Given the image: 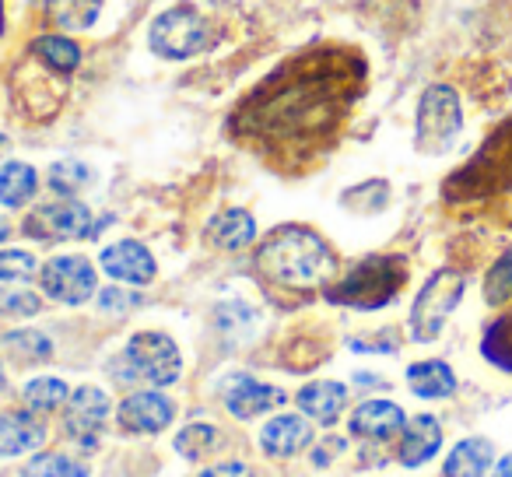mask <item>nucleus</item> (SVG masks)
<instances>
[{
  "mask_svg": "<svg viewBox=\"0 0 512 477\" xmlns=\"http://www.w3.org/2000/svg\"><path fill=\"white\" fill-rule=\"evenodd\" d=\"M88 179H92V176H88V169L81 162H57L50 169V186L57 193H67V197H71V193H78Z\"/></svg>",
  "mask_w": 512,
  "mask_h": 477,
  "instance_id": "obj_33",
  "label": "nucleus"
},
{
  "mask_svg": "<svg viewBox=\"0 0 512 477\" xmlns=\"http://www.w3.org/2000/svg\"><path fill=\"white\" fill-rule=\"evenodd\" d=\"M463 288H467V278L460 271H435L432 278L425 281V288L418 292L411 309V334L414 341L428 344L439 337V330L446 327L449 313L460 306Z\"/></svg>",
  "mask_w": 512,
  "mask_h": 477,
  "instance_id": "obj_7",
  "label": "nucleus"
},
{
  "mask_svg": "<svg viewBox=\"0 0 512 477\" xmlns=\"http://www.w3.org/2000/svg\"><path fill=\"white\" fill-rule=\"evenodd\" d=\"M148 43H151V50L165 60H190L211 50V46L218 43V36H214L211 22H207L197 8L176 4V8L162 11V15L151 22Z\"/></svg>",
  "mask_w": 512,
  "mask_h": 477,
  "instance_id": "obj_5",
  "label": "nucleus"
},
{
  "mask_svg": "<svg viewBox=\"0 0 512 477\" xmlns=\"http://www.w3.org/2000/svg\"><path fill=\"white\" fill-rule=\"evenodd\" d=\"M281 404H285V393H281L278 386L253 383V379H239V383L225 393V407L235 418H256V414H264Z\"/></svg>",
  "mask_w": 512,
  "mask_h": 477,
  "instance_id": "obj_17",
  "label": "nucleus"
},
{
  "mask_svg": "<svg viewBox=\"0 0 512 477\" xmlns=\"http://www.w3.org/2000/svg\"><path fill=\"white\" fill-rule=\"evenodd\" d=\"M4 151H8V137L0 134V155H4Z\"/></svg>",
  "mask_w": 512,
  "mask_h": 477,
  "instance_id": "obj_39",
  "label": "nucleus"
},
{
  "mask_svg": "<svg viewBox=\"0 0 512 477\" xmlns=\"http://www.w3.org/2000/svg\"><path fill=\"white\" fill-rule=\"evenodd\" d=\"M64 400H67L64 379H32V383L25 386V404H29L32 411H57Z\"/></svg>",
  "mask_w": 512,
  "mask_h": 477,
  "instance_id": "obj_29",
  "label": "nucleus"
},
{
  "mask_svg": "<svg viewBox=\"0 0 512 477\" xmlns=\"http://www.w3.org/2000/svg\"><path fill=\"white\" fill-rule=\"evenodd\" d=\"M130 362V369H134V376L148 379V383L155 386H169L176 383L179 376V348L172 344V337L165 334H137L130 337L127 344V355H123Z\"/></svg>",
  "mask_w": 512,
  "mask_h": 477,
  "instance_id": "obj_8",
  "label": "nucleus"
},
{
  "mask_svg": "<svg viewBox=\"0 0 512 477\" xmlns=\"http://www.w3.org/2000/svg\"><path fill=\"white\" fill-rule=\"evenodd\" d=\"M25 232L36 239H78V235L92 232V211L81 200H53V204L32 211Z\"/></svg>",
  "mask_w": 512,
  "mask_h": 477,
  "instance_id": "obj_10",
  "label": "nucleus"
},
{
  "mask_svg": "<svg viewBox=\"0 0 512 477\" xmlns=\"http://www.w3.org/2000/svg\"><path fill=\"white\" fill-rule=\"evenodd\" d=\"M39 271L36 257L25 250H4L0 253V278L4 281H29Z\"/></svg>",
  "mask_w": 512,
  "mask_h": 477,
  "instance_id": "obj_34",
  "label": "nucleus"
},
{
  "mask_svg": "<svg viewBox=\"0 0 512 477\" xmlns=\"http://www.w3.org/2000/svg\"><path fill=\"white\" fill-rule=\"evenodd\" d=\"M362 78V60L348 53H309L271 74L260 92L242 106L239 120L246 123V134L267 144L316 141V137H327L348 113Z\"/></svg>",
  "mask_w": 512,
  "mask_h": 477,
  "instance_id": "obj_1",
  "label": "nucleus"
},
{
  "mask_svg": "<svg viewBox=\"0 0 512 477\" xmlns=\"http://www.w3.org/2000/svg\"><path fill=\"white\" fill-rule=\"evenodd\" d=\"M407 383L418 397L425 400H442L456 390V376L446 362H418L407 369Z\"/></svg>",
  "mask_w": 512,
  "mask_h": 477,
  "instance_id": "obj_20",
  "label": "nucleus"
},
{
  "mask_svg": "<svg viewBox=\"0 0 512 477\" xmlns=\"http://www.w3.org/2000/svg\"><path fill=\"white\" fill-rule=\"evenodd\" d=\"M109 421V397L95 386H81L67 397V414H64V428L85 446H95Z\"/></svg>",
  "mask_w": 512,
  "mask_h": 477,
  "instance_id": "obj_11",
  "label": "nucleus"
},
{
  "mask_svg": "<svg viewBox=\"0 0 512 477\" xmlns=\"http://www.w3.org/2000/svg\"><path fill=\"white\" fill-rule=\"evenodd\" d=\"M102 271L116 281H127V285H148L155 278V257L141 243L123 239V243L102 250Z\"/></svg>",
  "mask_w": 512,
  "mask_h": 477,
  "instance_id": "obj_12",
  "label": "nucleus"
},
{
  "mask_svg": "<svg viewBox=\"0 0 512 477\" xmlns=\"http://www.w3.org/2000/svg\"><path fill=\"white\" fill-rule=\"evenodd\" d=\"M43 309L36 292L15 285H0V313L4 316H36Z\"/></svg>",
  "mask_w": 512,
  "mask_h": 477,
  "instance_id": "obj_32",
  "label": "nucleus"
},
{
  "mask_svg": "<svg viewBox=\"0 0 512 477\" xmlns=\"http://www.w3.org/2000/svg\"><path fill=\"white\" fill-rule=\"evenodd\" d=\"M481 351H484V358H488L491 365L512 372V309H509V313H502L488 330H484Z\"/></svg>",
  "mask_w": 512,
  "mask_h": 477,
  "instance_id": "obj_26",
  "label": "nucleus"
},
{
  "mask_svg": "<svg viewBox=\"0 0 512 477\" xmlns=\"http://www.w3.org/2000/svg\"><path fill=\"white\" fill-rule=\"evenodd\" d=\"M439 446H442V425L432 414H418V418H411L400 428L397 456L404 467H421V463H428L439 453Z\"/></svg>",
  "mask_w": 512,
  "mask_h": 477,
  "instance_id": "obj_13",
  "label": "nucleus"
},
{
  "mask_svg": "<svg viewBox=\"0 0 512 477\" xmlns=\"http://www.w3.org/2000/svg\"><path fill=\"white\" fill-rule=\"evenodd\" d=\"M39 278L46 295L67 306H81L95 295V267L85 257H53Z\"/></svg>",
  "mask_w": 512,
  "mask_h": 477,
  "instance_id": "obj_9",
  "label": "nucleus"
},
{
  "mask_svg": "<svg viewBox=\"0 0 512 477\" xmlns=\"http://www.w3.org/2000/svg\"><path fill=\"white\" fill-rule=\"evenodd\" d=\"M404 425H407L404 411H400L397 404H390V400H369V404H362L355 414H351V432L362 435V439H369V442L393 439Z\"/></svg>",
  "mask_w": 512,
  "mask_h": 477,
  "instance_id": "obj_15",
  "label": "nucleus"
},
{
  "mask_svg": "<svg viewBox=\"0 0 512 477\" xmlns=\"http://www.w3.org/2000/svg\"><path fill=\"white\" fill-rule=\"evenodd\" d=\"M102 309H109V313H123V309H130L137 302L134 292H120V288H106V292L99 295Z\"/></svg>",
  "mask_w": 512,
  "mask_h": 477,
  "instance_id": "obj_35",
  "label": "nucleus"
},
{
  "mask_svg": "<svg viewBox=\"0 0 512 477\" xmlns=\"http://www.w3.org/2000/svg\"><path fill=\"white\" fill-rule=\"evenodd\" d=\"M313 442V428L299 414H278L274 421H267L260 432V446L271 456H292L299 449H306Z\"/></svg>",
  "mask_w": 512,
  "mask_h": 477,
  "instance_id": "obj_16",
  "label": "nucleus"
},
{
  "mask_svg": "<svg viewBox=\"0 0 512 477\" xmlns=\"http://www.w3.org/2000/svg\"><path fill=\"white\" fill-rule=\"evenodd\" d=\"M446 200L512 221V120L495 127L474 158L446 183Z\"/></svg>",
  "mask_w": 512,
  "mask_h": 477,
  "instance_id": "obj_2",
  "label": "nucleus"
},
{
  "mask_svg": "<svg viewBox=\"0 0 512 477\" xmlns=\"http://www.w3.org/2000/svg\"><path fill=\"white\" fill-rule=\"evenodd\" d=\"M172 421V404L162 393H130L120 404V425L127 432H162Z\"/></svg>",
  "mask_w": 512,
  "mask_h": 477,
  "instance_id": "obj_14",
  "label": "nucleus"
},
{
  "mask_svg": "<svg viewBox=\"0 0 512 477\" xmlns=\"http://www.w3.org/2000/svg\"><path fill=\"white\" fill-rule=\"evenodd\" d=\"M4 239H8V221L0 218V243H4Z\"/></svg>",
  "mask_w": 512,
  "mask_h": 477,
  "instance_id": "obj_38",
  "label": "nucleus"
},
{
  "mask_svg": "<svg viewBox=\"0 0 512 477\" xmlns=\"http://www.w3.org/2000/svg\"><path fill=\"white\" fill-rule=\"evenodd\" d=\"M348 404V386L341 383H313L299 393V407L316 421H334Z\"/></svg>",
  "mask_w": 512,
  "mask_h": 477,
  "instance_id": "obj_21",
  "label": "nucleus"
},
{
  "mask_svg": "<svg viewBox=\"0 0 512 477\" xmlns=\"http://www.w3.org/2000/svg\"><path fill=\"white\" fill-rule=\"evenodd\" d=\"M99 11H102V0H50L53 22L67 32L92 29L95 18H99Z\"/></svg>",
  "mask_w": 512,
  "mask_h": 477,
  "instance_id": "obj_25",
  "label": "nucleus"
},
{
  "mask_svg": "<svg viewBox=\"0 0 512 477\" xmlns=\"http://www.w3.org/2000/svg\"><path fill=\"white\" fill-rule=\"evenodd\" d=\"M407 281V264L400 257H369L365 264H358L344 281H337L330 288V302L355 309H379L390 299H397V292Z\"/></svg>",
  "mask_w": 512,
  "mask_h": 477,
  "instance_id": "obj_4",
  "label": "nucleus"
},
{
  "mask_svg": "<svg viewBox=\"0 0 512 477\" xmlns=\"http://www.w3.org/2000/svg\"><path fill=\"white\" fill-rule=\"evenodd\" d=\"M0 32H4V0H0Z\"/></svg>",
  "mask_w": 512,
  "mask_h": 477,
  "instance_id": "obj_40",
  "label": "nucleus"
},
{
  "mask_svg": "<svg viewBox=\"0 0 512 477\" xmlns=\"http://www.w3.org/2000/svg\"><path fill=\"white\" fill-rule=\"evenodd\" d=\"M4 348L15 358H22V362H46L53 355L50 337L39 334V330H15V334L4 337Z\"/></svg>",
  "mask_w": 512,
  "mask_h": 477,
  "instance_id": "obj_28",
  "label": "nucleus"
},
{
  "mask_svg": "<svg viewBox=\"0 0 512 477\" xmlns=\"http://www.w3.org/2000/svg\"><path fill=\"white\" fill-rule=\"evenodd\" d=\"M491 477H512V453L502 456V463H498L495 474H491Z\"/></svg>",
  "mask_w": 512,
  "mask_h": 477,
  "instance_id": "obj_37",
  "label": "nucleus"
},
{
  "mask_svg": "<svg viewBox=\"0 0 512 477\" xmlns=\"http://www.w3.org/2000/svg\"><path fill=\"white\" fill-rule=\"evenodd\" d=\"M43 442V428L29 414H0V453L18 456Z\"/></svg>",
  "mask_w": 512,
  "mask_h": 477,
  "instance_id": "obj_22",
  "label": "nucleus"
},
{
  "mask_svg": "<svg viewBox=\"0 0 512 477\" xmlns=\"http://www.w3.org/2000/svg\"><path fill=\"white\" fill-rule=\"evenodd\" d=\"M256 271L271 285L292 288V292H313L327 285L337 271V260L320 235L299 225H285L264 239L256 250Z\"/></svg>",
  "mask_w": 512,
  "mask_h": 477,
  "instance_id": "obj_3",
  "label": "nucleus"
},
{
  "mask_svg": "<svg viewBox=\"0 0 512 477\" xmlns=\"http://www.w3.org/2000/svg\"><path fill=\"white\" fill-rule=\"evenodd\" d=\"M39 179L36 169L25 162H8L0 165V204L4 207H22L25 200H32Z\"/></svg>",
  "mask_w": 512,
  "mask_h": 477,
  "instance_id": "obj_23",
  "label": "nucleus"
},
{
  "mask_svg": "<svg viewBox=\"0 0 512 477\" xmlns=\"http://www.w3.org/2000/svg\"><path fill=\"white\" fill-rule=\"evenodd\" d=\"M200 477H253V474H249V467H242V463H221V467H214V470H204Z\"/></svg>",
  "mask_w": 512,
  "mask_h": 477,
  "instance_id": "obj_36",
  "label": "nucleus"
},
{
  "mask_svg": "<svg viewBox=\"0 0 512 477\" xmlns=\"http://www.w3.org/2000/svg\"><path fill=\"white\" fill-rule=\"evenodd\" d=\"M484 299L488 306H505L512 299V246L484 274Z\"/></svg>",
  "mask_w": 512,
  "mask_h": 477,
  "instance_id": "obj_27",
  "label": "nucleus"
},
{
  "mask_svg": "<svg viewBox=\"0 0 512 477\" xmlns=\"http://www.w3.org/2000/svg\"><path fill=\"white\" fill-rule=\"evenodd\" d=\"M256 235V221L246 211H225L207 225V239L218 250H246Z\"/></svg>",
  "mask_w": 512,
  "mask_h": 477,
  "instance_id": "obj_18",
  "label": "nucleus"
},
{
  "mask_svg": "<svg viewBox=\"0 0 512 477\" xmlns=\"http://www.w3.org/2000/svg\"><path fill=\"white\" fill-rule=\"evenodd\" d=\"M214 446H218V432L211 425H190L176 439V449L186 460H204L207 453H214Z\"/></svg>",
  "mask_w": 512,
  "mask_h": 477,
  "instance_id": "obj_31",
  "label": "nucleus"
},
{
  "mask_svg": "<svg viewBox=\"0 0 512 477\" xmlns=\"http://www.w3.org/2000/svg\"><path fill=\"white\" fill-rule=\"evenodd\" d=\"M88 470L64 453H43L25 467V477H85Z\"/></svg>",
  "mask_w": 512,
  "mask_h": 477,
  "instance_id": "obj_30",
  "label": "nucleus"
},
{
  "mask_svg": "<svg viewBox=\"0 0 512 477\" xmlns=\"http://www.w3.org/2000/svg\"><path fill=\"white\" fill-rule=\"evenodd\" d=\"M32 57L43 60L46 67H53V71L64 74V78L78 71V64H81L78 43H74V39H67V36H43V39H36V43H32Z\"/></svg>",
  "mask_w": 512,
  "mask_h": 477,
  "instance_id": "obj_24",
  "label": "nucleus"
},
{
  "mask_svg": "<svg viewBox=\"0 0 512 477\" xmlns=\"http://www.w3.org/2000/svg\"><path fill=\"white\" fill-rule=\"evenodd\" d=\"M0 386H4V365H0Z\"/></svg>",
  "mask_w": 512,
  "mask_h": 477,
  "instance_id": "obj_41",
  "label": "nucleus"
},
{
  "mask_svg": "<svg viewBox=\"0 0 512 477\" xmlns=\"http://www.w3.org/2000/svg\"><path fill=\"white\" fill-rule=\"evenodd\" d=\"M495 460V449L488 439H463L446 456V477H484Z\"/></svg>",
  "mask_w": 512,
  "mask_h": 477,
  "instance_id": "obj_19",
  "label": "nucleus"
},
{
  "mask_svg": "<svg viewBox=\"0 0 512 477\" xmlns=\"http://www.w3.org/2000/svg\"><path fill=\"white\" fill-rule=\"evenodd\" d=\"M463 127V109H460V95L449 85H432L425 88L418 102V151L425 155H442V151L453 148L456 134Z\"/></svg>",
  "mask_w": 512,
  "mask_h": 477,
  "instance_id": "obj_6",
  "label": "nucleus"
}]
</instances>
